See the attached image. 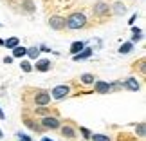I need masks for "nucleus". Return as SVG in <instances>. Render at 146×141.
Masks as SVG:
<instances>
[{"instance_id": "30", "label": "nucleus", "mask_w": 146, "mask_h": 141, "mask_svg": "<svg viewBox=\"0 0 146 141\" xmlns=\"http://www.w3.org/2000/svg\"><path fill=\"white\" fill-rule=\"evenodd\" d=\"M135 20H137V15H133V16H132V18H130V20H128V22H130V25H133V22H135Z\"/></svg>"}, {"instance_id": "9", "label": "nucleus", "mask_w": 146, "mask_h": 141, "mask_svg": "<svg viewBox=\"0 0 146 141\" xmlns=\"http://www.w3.org/2000/svg\"><path fill=\"white\" fill-rule=\"evenodd\" d=\"M121 85H123V89H126V91H132V92H139V89H141V83L137 82L135 76L126 78L125 82H121Z\"/></svg>"}, {"instance_id": "14", "label": "nucleus", "mask_w": 146, "mask_h": 141, "mask_svg": "<svg viewBox=\"0 0 146 141\" xmlns=\"http://www.w3.org/2000/svg\"><path fill=\"white\" fill-rule=\"evenodd\" d=\"M20 5H22V13H35L36 11V5L33 4V0H22L20 2Z\"/></svg>"}, {"instance_id": "32", "label": "nucleus", "mask_w": 146, "mask_h": 141, "mask_svg": "<svg viewBox=\"0 0 146 141\" xmlns=\"http://www.w3.org/2000/svg\"><path fill=\"white\" fill-rule=\"evenodd\" d=\"M4 118H5V114H4V110L0 109V120H4Z\"/></svg>"}, {"instance_id": "17", "label": "nucleus", "mask_w": 146, "mask_h": 141, "mask_svg": "<svg viewBox=\"0 0 146 141\" xmlns=\"http://www.w3.org/2000/svg\"><path fill=\"white\" fill-rule=\"evenodd\" d=\"M18 45H20V40L16 36H11V38H7V40L4 42V47H7V49H15Z\"/></svg>"}, {"instance_id": "33", "label": "nucleus", "mask_w": 146, "mask_h": 141, "mask_svg": "<svg viewBox=\"0 0 146 141\" xmlns=\"http://www.w3.org/2000/svg\"><path fill=\"white\" fill-rule=\"evenodd\" d=\"M42 141H54V139H49V138H42Z\"/></svg>"}, {"instance_id": "19", "label": "nucleus", "mask_w": 146, "mask_h": 141, "mask_svg": "<svg viewBox=\"0 0 146 141\" xmlns=\"http://www.w3.org/2000/svg\"><path fill=\"white\" fill-rule=\"evenodd\" d=\"M25 54H27V47L18 45V47H15V49H13V58H24Z\"/></svg>"}, {"instance_id": "31", "label": "nucleus", "mask_w": 146, "mask_h": 141, "mask_svg": "<svg viewBox=\"0 0 146 141\" xmlns=\"http://www.w3.org/2000/svg\"><path fill=\"white\" fill-rule=\"evenodd\" d=\"M40 51H45V53H50V49H49L47 45H42V47H40Z\"/></svg>"}, {"instance_id": "12", "label": "nucleus", "mask_w": 146, "mask_h": 141, "mask_svg": "<svg viewBox=\"0 0 146 141\" xmlns=\"http://www.w3.org/2000/svg\"><path fill=\"white\" fill-rule=\"evenodd\" d=\"M35 116H40V118H45V116H58V112L49 109V107H36L35 109Z\"/></svg>"}, {"instance_id": "5", "label": "nucleus", "mask_w": 146, "mask_h": 141, "mask_svg": "<svg viewBox=\"0 0 146 141\" xmlns=\"http://www.w3.org/2000/svg\"><path fill=\"white\" fill-rule=\"evenodd\" d=\"M49 94H50V100H56V101L65 100L67 96L70 94V85H69V83H61V85H56L52 91H49Z\"/></svg>"}, {"instance_id": "1", "label": "nucleus", "mask_w": 146, "mask_h": 141, "mask_svg": "<svg viewBox=\"0 0 146 141\" xmlns=\"http://www.w3.org/2000/svg\"><path fill=\"white\" fill-rule=\"evenodd\" d=\"M87 16L81 11H74L69 16H65V29L69 31H78V29H85L87 27Z\"/></svg>"}, {"instance_id": "25", "label": "nucleus", "mask_w": 146, "mask_h": 141, "mask_svg": "<svg viewBox=\"0 0 146 141\" xmlns=\"http://www.w3.org/2000/svg\"><path fill=\"white\" fill-rule=\"evenodd\" d=\"M20 67H22V71H24V72H31V71H33L31 61H27V60H22V61H20Z\"/></svg>"}, {"instance_id": "7", "label": "nucleus", "mask_w": 146, "mask_h": 141, "mask_svg": "<svg viewBox=\"0 0 146 141\" xmlns=\"http://www.w3.org/2000/svg\"><path fill=\"white\" fill-rule=\"evenodd\" d=\"M49 27L54 31H65V16L61 15H54L49 18Z\"/></svg>"}, {"instance_id": "35", "label": "nucleus", "mask_w": 146, "mask_h": 141, "mask_svg": "<svg viewBox=\"0 0 146 141\" xmlns=\"http://www.w3.org/2000/svg\"><path fill=\"white\" fill-rule=\"evenodd\" d=\"M0 45H4V40H0Z\"/></svg>"}, {"instance_id": "28", "label": "nucleus", "mask_w": 146, "mask_h": 141, "mask_svg": "<svg viewBox=\"0 0 146 141\" xmlns=\"http://www.w3.org/2000/svg\"><path fill=\"white\" fill-rule=\"evenodd\" d=\"M16 139H18V141H33V138L25 136V134H22V132H18V134H16Z\"/></svg>"}, {"instance_id": "23", "label": "nucleus", "mask_w": 146, "mask_h": 141, "mask_svg": "<svg viewBox=\"0 0 146 141\" xmlns=\"http://www.w3.org/2000/svg\"><path fill=\"white\" fill-rule=\"evenodd\" d=\"M90 139L92 141H112V138L106 136V134H92Z\"/></svg>"}, {"instance_id": "22", "label": "nucleus", "mask_w": 146, "mask_h": 141, "mask_svg": "<svg viewBox=\"0 0 146 141\" xmlns=\"http://www.w3.org/2000/svg\"><path fill=\"white\" fill-rule=\"evenodd\" d=\"M25 56H29L31 60H38V56H40V49H38V47H29Z\"/></svg>"}, {"instance_id": "20", "label": "nucleus", "mask_w": 146, "mask_h": 141, "mask_svg": "<svg viewBox=\"0 0 146 141\" xmlns=\"http://www.w3.org/2000/svg\"><path fill=\"white\" fill-rule=\"evenodd\" d=\"M132 33H133V36H132V43H135V42H141V40H143V31L139 29V27H133Z\"/></svg>"}, {"instance_id": "26", "label": "nucleus", "mask_w": 146, "mask_h": 141, "mask_svg": "<svg viewBox=\"0 0 146 141\" xmlns=\"http://www.w3.org/2000/svg\"><path fill=\"white\" fill-rule=\"evenodd\" d=\"M80 134L83 136V139H90V136H92V132L87 127H80Z\"/></svg>"}, {"instance_id": "11", "label": "nucleus", "mask_w": 146, "mask_h": 141, "mask_svg": "<svg viewBox=\"0 0 146 141\" xmlns=\"http://www.w3.org/2000/svg\"><path fill=\"white\" fill-rule=\"evenodd\" d=\"M50 67H52V63H50V60H47V58L36 60V63H35V69L38 72H47V71H50Z\"/></svg>"}, {"instance_id": "4", "label": "nucleus", "mask_w": 146, "mask_h": 141, "mask_svg": "<svg viewBox=\"0 0 146 141\" xmlns=\"http://www.w3.org/2000/svg\"><path fill=\"white\" fill-rule=\"evenodd\" d=\"M38 123H40V127L43 128V130H58V128L61 127V120L58 116H45V118H40L38 120Z\"/></svg>"}, {"instance_id": "8", "label": "nucleus", "mask_w": 146, "mask_h": 141, "mask_svg": "<svg viewBox=\"0 0 146 141\" xmlns=\"http://www.w3.org/2000/svg\"><path fill=\"white\" fill-rule=\"evenodd\" d=\"M60 132H61V136L67 138V139H76V136H78V128L74 125H70V123L61 125L60 127Z\"/></svg>"}, {"instance_id": "13", "label": "nucleus", "mask_w": 146, "mask_h": 141, "mask_svg": "<svg viewBox=\"0 0 146 141\" xmlns=\"http://www.w3.org/2000/svg\"><path fill=\"white\" fill-rule=\"evenodd\" d=\"M110 9H112V15H115V16H123L126 13V5L123 2H114L110 5Z\"/></svg>"}, {"instance_id": "27", "label": "nucleus", "mask_w": 146, "mask_h": 141, "mask_svg": "<svg viewBox=\"0 0 146 141\" xmlns=\"http://www.w3.org/2000/svg\"><path fill=\"white\" fill-rule=\"evenodd\" d=\"M119 89H123L121 82H114V83H110V91H112V92H114V91H119Z\"/></svg>"}, {"instance_id": "15", "label": "nucleus", "mask_w": 146, "mask_h": 141, "mask_svg": "<svg viewBox=\"0 0 146 141\" xmlns=\"http://www.w3.org/2000/svg\"><path fill=\"white\" fill-rule=\"evenodd\" d=\"M94 82H96V76L92 72H83L80 76V83H83V85H94Z\"/></svg>"}, {"instance_id": "36", "label": "nucleus", "mask_w": 146, "mask_h": 141, "mask_svg": "<svg viewBox=\"0 0 146 141\" xmlns=\"http://www.w3.org/2000/svg\"><path fill=\"white\" fill-rule=\"evenodd\" d=\"M0 27H2V24H0Z\"/></svg>"}, {"instance_id": "34", "label": "nucleus", "mask_w": 146, "mask_h": 141, "mask_svg": "<svg viewBox=\"0 0 146 141\" xmlns=\"http://www.w3.org/2000/svg\"><path fill=\"white\" fill-rule=\"evenodd\" d=\"M4 138V134H2V130H0V139H2Z\"/></svg>"}, {"instance_id": "16", "label": "nucleus", "mask_w": 146, "mask_h": 141, "mask_svg": "<svg viewBox=\"0 0 146 141\" xmlns=\"http://www.w3.org/2000/svg\"><path fill=\"white\" fill-rule=\"evenodd\" d=\"M90 56H92V49H90V47H83L81 53H78V54L74 56V60H76V61H80V60H87V58H90Z\"/></svg>"}, {"instance_id": "3", "label": "nucleus", "mask_w": 146, "mask_h": 141, "mask_svg": "<svg viewBox=\"0 0 146 141\" xmlns=\"http://www.w3.org/2000/svg\"><path fill=\"white\" fill-rule=\"evenodd\" d=\"M33 103L36 107H47L50 105V94L45 89H33Z\"/></svg>"}, {"instance_id": "6", "label": "nucleus", "mask_w": 146, "mask_h": 141, "mask_svg": "<svg viewBox=\"0 0 146 141\" xmlns=\"http://www.w3.org/2000/svg\"><path fill=\"white\" fill-rule=\"evenodd\" d=\"M22 121H24V125H25L27 128H31L33 132H38V134L43 132V128L40 127V123H38L33 116H29L27 112H24V114H22Z\"/></svg>"}, {"instance_id": "10", "label": "nucleus", "mask_w": 146, "mask_h": 141, "mask_svg": "<svg viewBox=\"0 0 146 141\" xmlns=\"http://www.w3.org/2000/svg\"><path fill=\"white\" fill-rule=\"evenodd\" d=\"M94 92L98 94H108L110 91V83L108 82H103V80H96L94 82Z\"/></svg>"}, {"instance_id": "18", "label": "nucleus", "mask_w": 146, "mask_h": 141, "mask_svg": "<svg viewBox=\"0 0 146 141\" xmlns=\"http://www.w3.org/2000/svg\"><path fill=\"white\" fill-rule=\"evenodd\" d=\"M83 47H85V43L83 42H72V45H70V54L72 56H76L78 53H81Z\"/></svg>"}, {"instance_id": "2", "label": "nucleus", "mask_w": 146, "mask_h": 141, "mask_svg": "<svg viewBox=\"0 0 146 141\" xmlns=\"http://www.w3.org/2000/svg\"><path fill=\"white\" fill-rule=\"evenodd\" d=\"M92 15L96 18H106V16L112 15V9H110V4L105 2V0H96L92 5Z\"/></svg>"}, {"instance_id": "21", "label": "nucleus", "mask_w": 146, "mask_h": 141, "mask_svg": "<svg viewBox=\"0 0 146 141\" xmlns=\"http://www.w3.org/2000/svg\"><path fill=\"white\" fill-rule=\"evenodd\" d=\"M135 134L139 138H144L146 136V125H144V121H141V123H137L135 125Z\"/></svg>"}, {"instance_id": "29", "label": "nucleus", "mask_w": 146, "mask_h": 141, "mask_svg": "<svg viewBox=\"0 0 146 141\" xmlns=\"http://www.w3.org/2000/svg\"><path fill=\"white\" fill-rule=\"evenodd\" d=\"M4 63H13V56H5V58H4Z\"/></svg>"}, {"instance_id": "24", "label": "nucleus", "mask_w": 146, "mask_h": 141, "mask_svg": "<svg viewBox=\"0 0 146 141\" xmlns=\"http://www.w3.org/2000/svg\"><path fill=\"white\" fill-rule=\"evenodd\" d=\"M132 49H133V43H132V42H126V43H123V45L119 47V53H121V54H128Z\"/></svg>"}]
</instances>
